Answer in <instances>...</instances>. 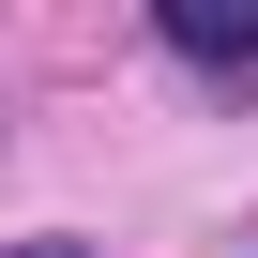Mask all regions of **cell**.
Listing matches in <instances>:
<instances>
[{
  "instance_id": "cell-1",
  "label": "cell",
  "mask_w": 258,
  "mask_h": 258,
  "mask_svg": "<svg viewBox=\"0 0 258 258\" xmlns=\"http://www.w3.org/2000/svg\"><path fill=\"white\" fill-rule=\"evenodd\" d=\"M167 46L182 61H258V0H167Z\"/></svg>"
},
{
  "instance_id": "cell-2",
  "label": "cell",
  "mask_w": 258,
  "mask_h": 258,
  "mask_svg": "<svg viewBox=\"0 0 258 258\" xmlns=\"http://www.w3.org/2000/svg\"><path fill=\"white\" fill-rule=\"evenodd\" d=\"M0 258H91V243H0Z\"/></svg>"
}]
</instances>
